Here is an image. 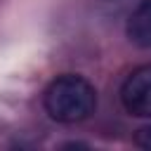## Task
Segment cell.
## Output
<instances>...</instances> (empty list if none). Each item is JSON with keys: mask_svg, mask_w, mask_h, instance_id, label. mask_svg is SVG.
I'll list each match as a JSON object with an SVG mask.
<instances>
[{"mask_svg": "<svg viewBox=\"0 0 151 151\" xmlns=\"http://www.w3.org/2000/svg\"><path fill=\"white\" fill-rule=\"evenodd\" d=\"M120 104L134 118H151V64L127 73L120 85Z\"/></svg>", "mask_w": 151, "mask_h": 151, "instance_id": "obj_2", "label": "cell"}, {"mask_svg": "<svg viewBox=\"0 0 151 151\" xmlns=\"http://www.w3.org/2000/svg\"><path fill=\"white\" fill-rule=\"evenodd\" d=\"M125 33L134 47L151 50V0H139L127 19Z\"/></svg>", "mask_w": 151, "mask_h": 151, "instance_id": "obj_3", "label": "cell"}, {"mask_svg": "<svg viewBox=\"0 0 151 151\" xmlns=\"http://www.w3.org/2000/svg\"><path fill=\"white\" fill-rule=\"evenodd\" d=\"M134 144H137L139 149H146V151H151V123L137 130V134H134Z\"/></svg>", "mask_w": 151, "mask_h": 151, "instance_id": "obj_4", "label": "cell"}, {"mask_svg": "<svg viewBox=\"0 0 151 151\" xmlns=\"http://www.w3.org/2000/svg\"><path fill=\"white\" fill-rule=\"evenodd\" d=\"M45 111L52 120L57 123H80L85 118H90L97 109V90L90 80H85L83 76H59L54 78L42 97Z\"/></svg>", "mask_w": 151, "mask_h": 151, "instance_id": "obj_1", "label": "cell"}]
</instances>
